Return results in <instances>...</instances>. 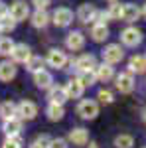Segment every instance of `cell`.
<instances>
[{
    "instance_id": "1",
    "label": "cell",
    "mask_w": 146,
    "mask_h": 148,
    "mask_svg": "<svg viewBox=\"0 0 146 148\" xmlns=\"http://www.w3.org/2000/svg\"><path fill=\"white\" fill-rule=\"evenodd\" d=\"M77 114L81 119H85V121H93L99 114V105L95 101H91V99H83L77 105Z\"/></svg>"
},
{
    "instance_id": "2",
    "label": "cell",
    "mask_w": 146,
    "mask_h": 148,
    "mask_svg": "<svg viewBox=\"0 0 146 148\" xmlns=\"http://www.w3.org/2000/svg\"><path fill=\"white\" fill-rule=\"evenodd\" d=\"M36 114H38L36 103L24 99L22 103L16 105V116H18V119H22V121H32V119H36Z\"/></svg>"
},
{
    "instance_id": "3",
    "label": "cell",
    "mask_w": 146,
    "mask_h": 148,
    "mask_svg": "<svg viewBox=\"0 0 146 148\" xmlns=\"http://www.w3.org/2000/svg\"><path fill=\"white\" fill-rule=\"evenodd\" d=\"M8 12H10V16L16 20V22H22V20H26V18L30 16V8H28V4H26L24 0L12 2L10 8H8Z\"/></svg>"
},
{
    "instance_id": "4",
    "label": "cell",
    "mask_w": 146,
    "mask_h": 148,
    "mask_svg": "<svg viewBox=\"0 0 146 148\" xmlns=\"http://www.w3.org/2000/svg\"><path fill=\"white\" fill-rule=\"evenodd\" d=\"M123 57H124V51L119 44H111V46H107L103 49V59H105L107 63H111V65L112 63H119Z\"/></svg>"
},
{
    "instance_id": "5",
    "label": "cell",
    "mask_w": 146,
    "mask_h": 148,
    "mask_svg": "<svg viewBox=\"0 0 146 148\" xmlns=\"http://www.w3.org/2000/svg\"><path fill=\"white\" fill-rule=\"evenodd\" d=\"M121 40H123L124 46L134 47L142 42V32L138 28H126V30H123V34H121Z\"/></svg>"
},
{
    "instance_id": "6",
    "label": "cell",
    "mask_w": 146,
    "mask_h": 148,
    "mask_svg": "<svg viewBox=\"0 0 146 148\" xmlns=\"http://www.w3.org/2000/svg\"><path fill=\"white\" fill-rule=\"evenodd\" d=\"M47 63H49V67H56V69H63L65 67V63H67V56H65V51H61V49H49V53H47V59H45Z\"/></svg>"
},
{
    "instance_id": "7",
    "label": "cell",
    "mask_w": 146,
    "mask_h": 148,
    "mask_svg": "<svg viewBox=\"0 0 146 148\" xmlns=\"http://www.w3.org/2000/svg\"><path fill=\"white\" fill-rule=\"evenodd\" d=\"M51 22L56 26H59V28H65V26H69L73 22V12L69 8H57L53 12V16H51Z\"/></svg>"
},
{
    "instance_id": "8",
    "label": "cell",
    "mask_w": 146,
    "mask_h": 148,
    "mask_svg": "<svg viewBox=\"0 0 146 148\" xmlns=\"http://www.w3.org/2000/svg\"><path fill=\"white\" fill-rule=\"evenodd\" d=\"M10 56L16 63H26L32 57V49H30V46H26V44H16Z\"/></svg>"
},
{
    "instance_id": "9",
    "label": "cell",
    "mask_w": 146,
    "mask_h": 148,
    "mask_svg": "<svg viewBox=\"0 0 146 148\" xmlns=\"http://www.w3.org/2000/svg\"><path fill=\"white\" fill-rule=\"evenodd\" d=\"M65 46L71 49V51H79V49H83L85 46V36L81 34V32H69L67 38H65Z\"/></svg>"
},
{
    "instance_id": "10",
    "label": "cell",
    "mask_w": 146,
    "mask_h": 148,
    "mask_svg": "<svg viewBox=\"0 0 146 148\" xmlns=\"http://www.w3.org/2000/svg\"><path fill=\"white\" fill-rule=\"evenodd\" d=\"M117 89L121 93H130L134 89V79H132V73H121L117 77Z\"/></svg>"
},
{
    "instance_id": "11",
    "label": "cell",
    "mask_w": 146,
    "mask_h": 148,
    "mask_svg": "<svg viewBox=\"0 0 146 148\" xmlns=\"http://www.w3.org/2000/svg\"><path fill=\"white\" fill-rule=\"evenodd\" d=\"M65 91H67V97L69 99H79L81 95H83V91H85V85L77 79H69L67 85H65Z\"/></svg>"
},
{
    "instance_id": "12",
    "label": "cell",
    "mask_w": 146,
    "mask_h": 148,
    "mask_svg": "<svg viewBox=\"0 0 146 148\" xmlns=\"http://www.w3.org/2000/svg\"><path fill=\"white\" fill-rule=\"evenodd\" d=\"M69 142H73L75 146H85L89 142V132L85 128H73L69 132Z\"/></svg>"
},
{
    "instance_id": "13",
    "label": "cell",
    "mask_w": 146,
    "mask_h": 148,
    "mask_svg": "<svg viewBox=\"0 0 146 148\" xmlns=\"http://www.w3.org/2000/svg\"><path fill=\"white\" fill-rule=\"evenodd\" d=\"M49 14L45 10H40V8H36V12L30 16V22H32V26L34 28H45L47 24H49Z\"/></svg>"
},
{
    "instance_id": "14",
    "label": "cell",
    "mask_w": 146,
    "mask_h": 148,
    "mask_svg": "<svg viewBox=\"0 0 146 148\" xmlns=\"http://www.w3.org/2000/svg\"><path fill=\"white\" fill-rule=\"evenodd\" d=\"M16 77V61H2L0 63V81H12Z\"/></svg>"
},
{
    "instance_id": "15",
    "label": "cell",
    "mask_w": 146,
    "mask_h": 148,
    "mask_svg": "<svg viewBox=\"0 0 146 148\" xmlns=\"http://www.w3.org/2000/svg\"><path fill=\"white\" fill-rule=\"evenodd\" d=\"M75 69L77 71H87V69H95L97 67V63H95V56H91V53H85V56H81L75 59Z\"/></svg>"
},
{
    "instance_id": "16",
    "label": "cell",
    "mask_w": 146,
    "mask_h": 148,
    "mask_svg": "<svg viewBox=\"0 0 146 148\" xmlns=\"http://www.w3.org/2000/svg\"><path fill=\"white\" fill-rule=\"evenodd\" d=\"M95 6L93 4H89V2H85V4H81L79 6V10H77V20L79 22H83V24H87L93 20V16H95Z\"/></svg>"
},
{
    "instance_id": "17",
    "label": "cell",
    "mask_w": 146,
    "mask_h": 148,
    "mask_svg": "<svg viewBox=\"0 0 146 148\" xmlns=\"http://www.w3.org/2000/svg\"><path fill=\"white\" fill-rule=\"evenodd\" d=\"M140 14H142V10L136 6V4H124L123 6V18L124 22H136L138 18H140Z\"/></svg>"
},
{
    "instance_id": "18",
    "label": "cell",
    "mask_w": 146,
    "mask_h": 148,
    "mask_svg": "<svg viewBox=\"0 0 146 148\" xmlns=\"http://www.w3.org/2000/svg\"><path fill=\"white\" fill-rule=\"evenodd\" d=\"M47 99L49 103H57V105H63V103L67 101V91H65V87H49V93H47Z\"/></svg>"
},
{
    "instance_id": "19",
    "label": "cell",
    "mask_w": 146,
    "mask_h": 148,
    "mask_svg": "<svg viewBox=\"0 0 146 148\" xmlns=\"http://www.w3.org/2000/svg\"><path fill=\"white\" fill-rule=\"evenodd\" d=\"M34 83L40 89H49L51 83H53V77H51V73H47L45 69H42V71L34 73Z\"/></svg>"
},
{
    "instance_id": "20",
    "label": "cell",
    "mask_w": 146,
    "mask_h": 148,
    "mask_svg": "<svg viewBox=\"0 0 146 148\" xmlns=\"http://www.w3.org/2000/svg\"><path fill=\"white\" fill-rule=\"evenodd\" d=\"M95 73H97V79L99 81H111L112 75H114V71H112V65L111 63H107V61H103L101 65H97L95 67Z\"/></svg>"
},
{
    "instance_id": "21",
    "label": "cell",
    "mask_w": 146,
    "mask_h": 148,
    "mask_svg": "<svg viewBox=\"0 0 146 148\" xmlns=\"http://www.w3.org/2000/svg\"><path fill=\"white\" fill-rule=\"evenodd\" d=\"M45 114H47V119L49 121H61L63 119V114H65V111H63V105H57V103H49L47 105V109H45Z\"/></svg>"
},
{
    "instance_id": "22",
    "label": "cell",
    "mask_w": 146,
    "mask_h": 148,
    "mask_svg": "<svg viewBox=\"0 0 146 148\" xmlns=\"http://www.w3.org/2000/svg\"><path fill=\"white\" fill-rule=\"evenodd\" d=\"M20 130H22V119L14 116V119L4 121V132H6V136H10V134H20Z\"/></svg>"
},
{
    "instance_id": "23",
    "label": "cell",
    "mask_w": 146,
    "mask_h": 148,
    "mask_svg": "<svg viewBox=\"0 0 146 148\" xmlns=\"http://www.w3.org/2000/svg\"><path fill=\"white\" fill-rule=\"evenodd\" d=\"M91 38H93L95 42H105V40L109 38V28H107L105 24H95V26L91 28Z\"/></svg>"
},
{
    "instance_id": "24",
    "label": "cell",
    "mask_w": 146,
    "mask_h": 148,
    "mask_svg": "<svg viewBox=\"0 0 146 148\" xmlns=\"http://www.w3.org/2000/svg\"><path fill=\"white\" fill-rule=\"evenodd\" d=\"M128 67H130V73H144L146 71V57L142 56H134L130 57V63H128Z\"/></svg>"
},
{
    "instance_id": "25",
    "label": "cell",
    "mask_w": 146,
    "mask_h": 148,
    "mask_svg": "<svg viewBox=\"0 0 146 148\" xmlns=\"http://www.w3.org/2000/svg\"><path fill=\"white\" fill-rule=\"evenodd\" d=\"M16 116V105L12 101H4L0 105V119L8 121V119H14Z\"/></svg>"
},
{
    "instance_id": "26",
    "label": "cell",
    "mask_w": 146,
    "mask_h": 148,
    "mask_svg": "<svg viewBox=\"0 0 146 148\" xmlns=\"http://www.w3.org/2000/svg\"><path fill=\"white\" fill-rule=\"evenodd\" d=\"M16 20L10 16V12H6V14H2L0 16V32H12L14 28H16Z\"/></svg>"
},
{
    "instance_id": "27",
    "label": "cell",
    "mask_w": 146,
    "mask_h": 148,
    "mask_svg": "<svg viewBox=\"0 0 146 148\" xmlns=\"http://www.w3.org/2000/svg\"><path fill=\"white\" fill-rule=\"evenodd\" d=\"M44 59L40 56H32L28 61H26V67H28V71H32V73H38V71H42L44 69Z\"/></svg>"
},
{
    "instance_id": "28",
    "label": "cell",
    "mask_w": 146,
    "mask_h": 148,
    "mask_svg": "<svg viewBox=\"0 0 146 148\" xmlns=\"http://www.w3.org/2000/svg\"><path fill=\"white\" fill-rule=\"evenodd\" d=\"M79 81L85 85V87H91L95 81H97V73L95 69H87V71H79Z\"/></svg>"
},
{
    "instance_id": "29",
    "label": "cell",
    "mask_w": 146,
    "mask_h": 148,
    "mask_svg": "<svg viewBox=\"0 0 146 148\" xmlns=\"http://www.w3.org/2000/svg\"><path fill=\"white\" fill-rule=\"evenodd\" d=\"M114 146L117 148H132L134 146V138L130 134H119L114 138Z\"/></svg>"
},
{
    "instance_id": "30",
    "label": "cell",
    "mask_w": 146,
    "mask_h": 148,
    "mask_svg": "<svg viewBox=\"0 0 146 148\" xmlns=\"http://www.w3.org/2000/svg\"><path fill=\"white\" fill-rule=\"evenodd\" d=\"M2 148H22V136H20V134H10V136H6Z\"/></svg>"
},
{
    "instance_id": "31",
    "label": "cell",
    "mask_w": 146,
    "mask_h": 148,
    "mask_svg": "<svg viewBox=\"0 0 146 148\" xmlns=\"http://www.w3.org/2000/svg\"><path fill=\"white\" fill-rule=\"evenodd\" d=\"M14 42L10 38H0V56H10L12 49H14Z\"/></svg>"
},
{
    "instance_id": "32",
    "label": "cell",
    "mask_w": 146,
    "mask_h": 148,
    "mask_svg": "<svg viewBox=\"0 0 146 148\" xmlns=\"http://www.w3.org/2000/svg\"><path fill=\"white\" fill-rule=\"evenodd\" d=\"M107 14H109V20H121V16H123V6L114 0L111 4V8L107 10Z\"/></svg>"
},
{
    "instance_id": "33",
    "label": "cell",
    "mask_w": 146,
    "mask_h": 148,
    "mask_svg": "<svg viewBox=\"0 0 146 148\" xmlns=\"http://www.w3.org/2000/svg\"><path fill=\"white\" fill-rule=\"evenodd\" d=\"M49 142H51V138L47 136V134H42V136H38L30 144V148H49Z\"/></svg>"
},
{
    "instance_id": "34",
    "label": "cell",
    "mask_w": 146,
    "mask_h": 148,
    "mask_svg": "<svg viewBox=\"0 0 146 148\" xmlns=\"http://www.w3.org/2000/svg\"><path fill=\"white\" fill-rule=\"evenodd\" d=\"M99 101L105 103V105H111V103L114 101V99H112V93L107 91V89H101V91H99Z\"/></svg>"
},
{
    "instance_id": "35",
    "label": "cell",
    "mask_w": 146,
    "mask_h": 148,
    "mask_svg": "<svg viewBox=\"0 0 146 148\" xmlns=\"http://www.w3.org/2000/svg\"><path fill=\"white\" fill-rule=\"evenodd\" d=\"M107 20H109V14H107V12H99V10H97L91 22H95V24H105Z\"/></svg>"
},
{
    "instance_id": "36",
    "label": "cell",
    "mask_w": 146,
    "mask_h": 148,
    "mask_svg": "<svg viewBox=\"0 0 146 148\" xmlns=\"http://www.w3.org/2000/svg\"><path fill=\"white\" fill-rule=\"evenodd\" d=\"M49 148H67V140H63V138H51Z\"/></svg>"
},
{
    "instance_id": "37",
    "label": "cell",
    "mask_w": 146,
    "mask_h": 148,
    "mask_svg": "<svg viewBox=\"0 0 146 148\" xmlns=\"http://www.w3.org/2000/svg\"><path fill=\"white\" fill-rule=\"evenodd\" d=\"M32 4H34L36 8H40V10H45L51 4V0H32Z\"/></svg>"
},
{
    "instance_id": "38",
    "label": "cell",
    "mask_w": 146,
    "mask_h": 148,
    "mask_svg": "<svg viewBox=\"0 0 146 148\" xmlns=\"http://www.w3.org/2000/svg\"><path fill=\"white\" fill-rule=\"evenodd\" d=\"M6 12H8L6 4H2V2H0V16H2V14H6Z\"/></svg>"
},
{
    "instance_id": "39",
    "label": "cell",
    "mask_w": 146,
    "mask_h": 148,
    "mask_svg": "<svg viewBox=\"0 0 146 148\" xmlns=\"http://www.w3.org/2000/svg\"><path fill=\"white\" fill-rule=\"evenodd\" d=\"M89 148H99V146H97V142H91V144H89Z\"/></svg>"
},
{
    "instance_id": "40",
    "label": "cell",
    "mask_w": 146,
    "mask_h": 148,
    "mask_svg": "<svg viewBox=\"0 0 146 148\" xmlns=\"http://www.w3.org/2000/svg\"><path fill=\"white\" fill-rule=\"evenodd\" d=\"M142 16H144V18H146V6H144V8H142Z\"/></svg>"
},
{
    "instance_id": "41",
    "label": "cell",
    "mask_w": 146,
    "mask_h": 148,
    "mask_svg": "<svg viewBox=\"0 0 146 148\" xmlns=\"http://www.w3.org/2000/svg\"><path fill=\"white\" fill-rule=\"evenodd\" d=\"M144 121H146V111H144Z\"/></svg>"
},
{
    "instance_id": "42",
    "label": "cell",
    "mask_w": 146,
    "mask_h": 148,
    "mask_svg": "<svg viewBox=\"0 0 146 148\" xmlns=\"http://www.w3.org/2000/svg\"><path fill=\"white\" fill-rule=\"evenodd\" d=\"M109 2H114V0H109Z\"/></svg>"
}]
</instances>
